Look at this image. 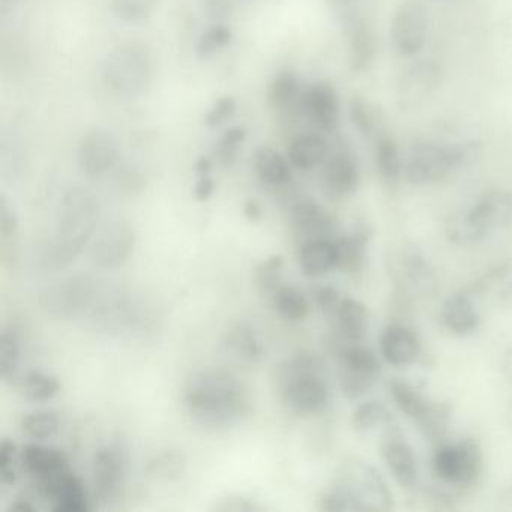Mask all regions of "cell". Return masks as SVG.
<instances>
[{
  "label": "cell",
  "mask_w": 512,
  "mask_h": 512,
  "mask_svg": "<svg viewBox=\"0 0 512 512\" xmlns=\"http://www.w3.org/2000/svg\"><path fill=\"white\" fill-rule=\"evenodd\" d=\"M182 403L188 418L212 433L241 424L253 407L247 385L223 368H205L191 374L184 386Z\"/></svg>",
  "instance_id": "cell-1"
},
{
  "label": "cell",
  "mask_w": 512,
  "mask_h": 512,
  "mask_svg": "<svg viewBox=\"0 0 512 512\" xmlns=\"http://www.w3.org/2000/svg\"><path fill=\"white\" fill-rule=\"evenodd\" d=\"M100 218L97 196L88 188H70L59 205L55 238L47 245L43 262L53 269L70 266L91 244Z\"/></svg>",
  "instance_id": "cell-2"
},
{
  "label": "cell",
  "mask_w": 512,
  "mask_h": 512,
  "mask_svg": "<svg viewBox=\"0 0 512 512\" xmlns=\"http://www.w3.org/2000/svg\"><path fill=\"white\" fill-rule=\"evenodd\" d=\"M326 364L314 353L301 352L275 367L274 382L281 403L299 416L322 413L329 403Z\"/></svg>",
  "instance_id": "cell-3"
},
{
  "label": "cell",
  "mask_w": 512,
  "mask_h": 512,
  "mask_svg": "<svg viewBox=\"0 0 512 512\" xmlns=\"http://www.w3.org/2000/svg\"><path fill=\"white\" fill-rule=\"evenodd\" d=\"M479 155L476 143H448L416 140L404 160L403 176L412 185H431L445 181L464 169Z\"/></svg>",
  "instance_id": "cell-4"
},
{
  "label": "cell",
  "mask_w": 512,
  "mask_h": 512,
  "mask_svg": "<svg viewBox=\"0 0 512 512\" xmlns=\"http://www.w3.org/2000/svg\"><path fill=\"white\" fill-rule=\"evenodd\" d=\"M152 59L145 47L124 44L107 53L101 68L104 85L119 97L137 98L152 83Z\"/></svg>",
  "instance_id": "cell-5"
},
{
  "label": "cell",
  "mask_w": 512,
  "mask_h": 512,
  "mask_svg": "<svg viewBox=\"0 0 512 512\" xmlns=\"http://www.w3.org/2000/svg\"><path fill=\"white\" fill-rule=\"evenodd\" d=\"M433 469L440 481L452 487H476L484 473L481 445L473 437H464L458 443H440L434 452Z\"/></svg>",
  "instance_id": "cell-6"
},
{
  "label": "cell",
  "mask_w": 512,
  "mask_h": 512,
  "mask_svg": "<svg viewBox=\"0 0 512 512\" xmlns=\"http://www.w3.org/2000/svg\"><path fill=\"white\" fill-rule=\"evenodd\" d=\"M335 484L350 494L359 512H386L394 508V497L376 467L361 458L341 464Z\"/></svg>",
  "instance_id": "cell-7"
},
{
  "label": "cell",
  "mask_w": 512,
  "mask_h": 512,
  "mask_svg": "<svg viewBox=\"0 0 512 512\" xmlns=\"http://www.w3.org/2000/svg\"><path fill=\"white\" fill-rule=\"evenodd\" d=\"M97 293V283L91 277L76 275L44 289L38 296V305L47 316L70 320L91 310Z\"/></svg>",
  "instance_id": "cell-8"
},
{
  "label": "cell",
  "mask_w": 512,
  "mask_h": 512,
  "mask_svg": "<svg viewBox=\"0 0 512 512\" xmlns=\"http://www.w3.org/2000/svg\"><path fill=\"white\" fill-rule=\"evenodd\" d=\"M338 355V382L347 400H358L367 394L380 376V362L367 347L350 343Z\"/></svg>",
  "instance_id": "cell-9"
},
{
  "label": "cell",
  "mask_w": 512,
  "mask_h": 512,
  "mask_svg": "<svg viewBox=\"0 0 512 512\" xmlns=\"http://www.w3.org/2000/svg\"><path fill=\"white\" fill-rule=\"evenodd\" d=\"M92 487L101 503L116 502L124 493L128 475V458L118 445L101 446L91 463Z\"/></svg>",
  "instance_id": "cell-10"
},
{
  "label": "cell",
  "mask_w": 512,
  "mask_h": 512,
  "mask_svg": "<svg viewBox=\"0 0 512 512\" xmlns=\"http://www.w3.org/2000/svg\"><path fill=\"white\" fill-rule=\"evenodd\" d=\"M391 41L397 55L412 58L427 43L428 16L418 0H404L392 16Z\"/></svg>",
  "instance_id": "cell-11"
},
{
  "label": "cell",
  "mask_w": 512,
  "mask_h": 512,
  "mask_svg": "<svg viewBox=\"0 0 512 512\" xmlns=\"http://www.w3.org/2000/svg\"><path fill=\"white\" fill-rule=\"evenodd\" d=\"M299 113L322 134H335L340 128L341 103L337 89L328 80H320L302 92Z\"/></svg>",
  "instance_id": "cell-12"
},
{
  "label": "cell",
  "mask_w": 512,
  "mask_h": 512,
  "mask_svg": "<svg viewBox=\"0 0 512 512\" xmlns=\"http://www.w3.org/2000/svg\"><path fill=\"white\" fill-rule=\"evenodd\" d=\"M136 248V232L127 221H113L101 230L92 242L89 257L101 269H116L125 265Z\"/></svg>",
  "instance_id": "cell-13"
},
{
  "label": "cell",
  "mask_w": 512,
  "mask_h": 512,
  "mask_svg": "<svg viewBox=\"0 0 512 512\" xmlns=\"http://www.w3.org/2000/svg\"><path fill=\"white\" fill-rule=\"evenodd\" d=\"M442 82V70L436 61L424 59L410 65L397 83L398 107L401 110H413L422 106L439 88Z\"/></svg>",
  "instance_id": "cell-14"
},
{
  "label": "cell",
  "mask_w": 512,
  "mask_h": 512,
  "mask_svg": "<svg viewBox=\"0 0 512 512\" xmlns=\"http://www.w3.org/2000/svg\"><path fill=\"white\" fill-rule=\"evenodd\" d=\"M119 160L118 142L104 128H92L80 140L77 164L80 172L91 179L103 178Z\"/></svg>",
  "instance_id": "cell-15"
},
{
  "label": "cell",
  "mask_w": 512,
  "mask_h": 512,
  "mask_svg": "<svg viewBox=\"0 0 512 512\" xmlns=\"http://www.w3.org/2000/svg\"><path fill=\"white\" fill-rule=\"evenodd\" d=\"M320 184L331 199H346L355 193L359 185V167L349 148L344 145L331 148L322 164Z\"/></svg>",
  "instance_id": "cell-16"
},
{
  "label": "cell",
  "mask_w": 512,
  "mask_h": 512,
  "mask_svg": "<svg viewBox=\"0 0 512 512\" xmlns=\"http://www.w3.org/2000/svg\"><path fill=\"white\" fill-rule=\"evenodd\" d=\"M35 488L55 512H88L91 509L85 484L71 469L52 478L35 481Z\"/></svg>",
  "instance_id": "cell-17"
},
{
  "label": "cell",
  "mask_w": 512,
  "mask_h": 512,
  "mask_svg": "<svg viewBox=\"0 0 512 512\" xmlns=\"http://www.w3.org/2000/svg\"><path fill=\"white\" fill-rule=\"evenodd\" d=\"M397 275L413 295L433 298L439 290V278L424 251L415 244H406L398 254Z\"/></svg>",
  "instance_id": "cell-18"
},
{
  "label": "cell",
  "mask_w": 512,
  "mask_h": 512,
  "mask_svg": "<svg viewBox=\"0 0 512 512\" xmlns=\"http://www.w3.org/2000/svg\"><path fill=\"white\" fill-rule=\"evenodd\" d=\"M289 226L301 244L313 239L331 238L337 232V221L319 203L301 199L289 208Z\"/></svg>",
  "instance_id": "cell-19"
},
{
  "label": "cell",
  "mask_w": 512,
  "mask_h": 512,
  "mask_svg": "<svg viewBox=\"0 0 512 512\" xmlns=\"http://www.w3.org/2000/svg\"><path fill=\"white\" fill-rule=\"evenodd\" d=\"M380 451L397 484L404 490H413L418 485V460L398 428L380 439Z\"/></svg>",
  "instance_id": "cell-20"
},
{
  "label": "cell",
  "mask_w": 512,
  "mask_h": 512,
  "mask_svg": "<svg viewBox=\"0 0 512 512\" xmlns=\"http://www.w3.org/2000/svg\"><path fill=\"white\" fill-rule=\"evenodd\" d=\"M467 214L487 233L505 229L512 224V193L503 188H491L478 197Z\"/></svg>",
  "instance_id": "cell-21"
},
{
  "label": "cell",
  "mask_w": 512,
  "mask_h": 512,
  "mask_svg": "<svg viewBox=\"0 0 512 512\" xmlns=\"http://www.w3.org/2000/svg\"><path fill=\"white\" fill-rule=\"evenodd\" d=\"M23 469L35 481L52 478L71 469L70 458L62 449L46 446L40 442L28 443L20 452Z\"/></svg>",
  "instance_id": "cell-22"
},
{
  "label": "cell",
  "mask_w": 512,
  "mask_h": 512,
  "mask_svg": "<svg viewBox=\"0 0 512 512\" xmlns=\"http://www.w3.org/2000/svg\"><path fill=\"white\" fill-rule=\"evenodd\" d=\"M380 352L388 364L407 367L418 359L421 341L409 326L392 323L380 337Z\"/></svg>",
  "instance_id": "cell-23"
},
{
  "label": "cell",
  "mask_w": 512,
  "mask_h": 512,
  "mask_svg": "<svg viewBox=\"0 0 512 512\" xmlns=\"http://www.w3.org/2000/svg\"><path fill=\"white\" fill-rule=\"evenodd\" d=\"M344 28L349 43L350 70L353 73H364L376 59V35L367 20L358 16L347 17Z\"/></svg>",
  "instance_id": "cell-24"
},
{
  "label": "cell",
  "mask_w": 512,
  "mask_h": 512,
  "mask_svg": "<svg viewBox=\"0 0 512 512\" xmlns=\"http://www.w3.org/2000/svg\"><path fill=\"white\" fill-rule=\"evenodd\" d=\"M370 224L365 221L353 224L350 232L335 239L338 247V268L344 274L358 275L364 271L368 257V244L371 241Z\"/></svg>",
  "instance_id": "cell-25"
},
{
  "label": "cell",
  "mask_w": 512,
  "mask_h": 512,
  "mask_svg": "<svg viewBox=\"0 0 512 512\" xmlns=\"http://www.w3.org/2000/svg\"><path fill=\"white\" fill-rule=\"evenodd\" d=\"M440 319L451 334L466 337L478 329L481 316L476 310L472 295L466 290L452 293L445 299L440 311Z\"/></svg>",
  "instance_id": "cell-26"
},
{
  "label": "cell",
  "mask_w": 512,
  "mask_h": 512,
  "mask_svg": "<svg viewBox=\"0 0 512 512\" xmlns=\"http://www.w3.org/2000/svg\"><path fill=\"white\" fill-rule=\"evenodd\" d=\"M298 265L308 278H319L338 268V247L335 239H313L299 245Z\"/></svg>",
  "instance_id": "cell-27"
},
{
  "label": "cell",
  "mask_w": 512,
  "mask_h": 512,
  "mask_svg": "<svg viewBox=\"0 0 512 512\" xmlns=\"http://www.w3.org/2000/svg\"><path fill=\"white\" fill-rule=\"evenodd\" d=\"M224 347L239 361L259 364L266 358V347L256 329L247 322L230 326L224 334Z\"/></svg>",
  "instance_id": "cell-28"
},
{
  "label": "cell",
  "mask_w": 512,
  "mask_h": 512,
  "mask_svg": "<svg viewBox=\"0 0 512 512\" xmlns=\"http://www.w3.org/2000/svg\"><path fill=\"white\" fill-rule=\"evenodd\" d=\"M329 151L331 145L322 133H304L290 142L287 158L295 169L308 172L325 163Z\"/></svg>",
  "instance_id": "cell-29"
},
{
  "label": "cell",
  "mask_w": 512,
  "mask_h": 512,
  "mask_svg": "<svg viewBox=\"0 0 512 512\" xmlns=\"http://www.w3.org/2000/svg\"><path fill=\"white\" fill-rule=\"evenodd\" d=\"M334 319L340 338L347 343H361L367 337L370 311L358 299L343 296Z\"/></svg>",
  "instance_id": "cell-30"
},
{
  "label": "cell",
  "mask_w": 512,
  "mask_h": 512,
  "mask_svg": "<svg viewBox=\"0 0 512 512\" xmlns=\"http://www.w3.org/2000/svg\"><path fill=\"white\" fill-rule=\"evenodd\" d=\"M352 425L364 437H385L398 428L394 416L385 404L379 401H365L359 404L352 413Z\"/></svg>",
  "instance_id": "cell-31"
},
{
  "label": "cell",
  "mask_w": 512,
  "mask_h": 512,
  "mask_svg": "<svg viewBox=\"0 0 512 512\" xmlns=\"http://www.w3.org/2000/svg\"><path fill=\"white\" fill-rule=\"evenodd\" d=\"M257 176L269 187H284L292 181V163L277 149L262 146L254 157Z\"/></svg>",
  "instance_id": "cell-32"
},
{
  "label": "cell",
  "mask_w": 512,
  "mask_h": 512,
  "mask_svg": "<svg viewBox=\"0 0 512 512\" xmlns=\"http://www.w3.org/2000/svg\"><path fill=\"white\" fill-rule=\"evenodd\" d=\"M278 316L287 322H302L311 314V302L301 289L292 284H281L271 298Z\"/></svg>",
  "instance_id": "cell-33"
},
{
  "label": "cell",
  "mask_w": 512,
  "mask_h": 512,
  "mask_svg": "<svg viewBox=\"0 0 512 512\" xmlns=\"http://www.w3.org/2000/svg\"><path fill=\"white\" fill-rule=\"evenodd\" d=\"M349 116L353 127L364 139L377 140L383 133V116L380 109L362 97H353L349 103Z\"/></svg>",
  "instance_id": "cell-34"
},
{
  "label": "cell",
  "mask_w": 512,
  "mask_h": 512,
  "mask_svg": "<svg viewBox=\"0 0 512 512\" xmlns=\"http://www.w3.org/2000/svg\"><path fill=\"white\" fill-rule=\"evenodd\" d=\"M187 470V457L179 449H166L152 455L145 464V473L155 481L173 482Z\"/></svg>",
  "instance_id": "cell-35"
},
{
  "label": "cell",
  "mask_w": 512,
  "mask_h": 512,
  "mask_svg": "<svg viewBox=\"0 0 512 512\" xmlns=\"http://www.w3.org/2000/svg\"><path fill=\"white\" fill-rule=\"evenodd\" d=\"M302 92L298 76L293 71H281L269 85L268 101L275 110L298 109Z\"/></svg>",
  "instance_id": "cell-36"
},
{
  "label": "cell",
  "mask_w": 512,
  "mask_h": 512,
  "mask_svg": "<svg viewBox=\"0 0 512 512\" xmlns=\"http://www.w3.org/2000/svg\"><path fill=\"white\" fill-rule=\"evenodd\" d=\"M389 392L398 409L407 418L419 421L427 413L431 401H428L415 386L403 379H392L389 383Z\"/></svg>",
  "instance_id": "cell-37"
},
{
  "label": "cell",
  "mask_w": 512,
  "mask_h": 512,
  "mask_svg": "<svg viewBox=\"0 0 512 512\" xmlns=\"http://www.w3.org/2000/svg\"><path fill=\"white\" fill-rule=\"evenodd\" d=\"M58 377L43 371H29L20 380V391L29 403H49L61 392Z\"/></svg>",
  "instance_id": "cell-38"
},
{
  "label": "cell",
  "mask_w": 512,
  "mask_h": 512,
  "mask_svg": "<svg viewBox=\"0 0 512 512\" xmlns=\"http://www.w3.org/2000/svg\"><path fill=\"white\" fill-rule=\"evenodd\" d=\"M376 167L386 181L394 182L403 176L404 158L397 140L389 134H382L376 140Z\"/></svg>",
  "instance_id": "cell-39"
},
{
  "label": "cell",
  "mask_w": 512,
  "mask_h": 512,
  "mask_svg": "<svg viewBox=\"0 0 512 512\" xmlns=\"http://www.w3.org/2000/svg\"><path fill=\"white\" fill-rule=\"evenodd\" d=\"M20 428L32 442H46L61 430V418L55 410H35L23 416Z\"/></svg>",
  "instance_id": "cell-40"
},
{
  "label": "cell",
  "mask_w": 512,
  "mask_h": 512,
  "mask_svg": "<svg viewBox=\"0 0 512 512\" xmlns=\"http://www.w3.org/2000/svg\"><path fill=\"white\" fill-rule=\"evenodd\" d=\"M22 362V338L14 328H4L0 335V377L4 382L16 380Z\"/></svg>",
  "instance_id": "cell-41"
},
{
  "label": "cell",
  "mask_w": 512,
  "mask_h": 512,
  "mask_svg": "<svg viewBox=\"0 0 512 512\" xmlns=\"http://www.w3.org/2000/svg\"><path fill=\"white\" fill-rule=\"evenodd\" d=\"M446 235H448L449 242L458 247H473V245L481 244L487 238L488 233L481 229L466 211L463 214L454 215L448 221Z\"/></svg>",
  "instance_id": "cell-42"
},
{
  "label": "cell",
  "mask_w": 512,
  "mask_h": 512,
  "mask_svg": "<svg viewBox=\"0 0 512 512\" xmlns=\"http://www.w3.org/2000/svg\"><path fill=\"white\" fill-rule=\"evenodd\" d=\"M284 257L280 254L268 257L254 269V284L263 298H272L283 284Z\"/></svg>",
  "instance_id": "cell-43"
},
{
  "label": "cell",
  "mask_w": 512,
  "mask_h": 512,
  "mask_svg": "<svg viewBox=\"0 0 512 512\" xmlns=\"http://www.w3.org/2000/svg\"><path fill=\"white\" fill-rule=\"evenodd\" d=\"M451 416L452 409L448 403H431L427 413L416 422L424 431L425 437L440 445L445 442Z\"/></svg>",
  "instance_id": "cell-44"
},
{
  "label": "cell",
  "mask_w": 512,
  "mask_h": 512,
  "mask_svg": "<svg viewBox=\"0 0 512 512\" xmlns=\"http://www.w3.org/2000/svg\"><path fill=\"white\" fill-rule=\"evenodd\" d=\"M161 0H110L113 13L124 23H140L154 14Z\"/></svg>",
  "instance_id": "cell-45"
},
{
  "label": "cell",
  "mask_w": 512,
  "mask_h": 512,
  "mask_svg": "<svg viewBox=\"0 0 512 512\" xmlns=\"http://www.w3.org/2000/svg\"><path fill=\"white\" fill-rule=\"evenodd\" d=\"M233 40V32L229 26L223 23H215L211 28L206 29L197 41L196 53L200 59H208L215 53L221 52L230 46Z\"/></svg>",
  "instance_id": "cell-46"
},
{
  "label": "cell",
  "mask_w": 512,
  "mask_h": 512,
  "mask_svg": "<svg viewBox=\"0 0 512 512\" xmlns=\"http://www.w3.org/2000/svg\"><path fill=\"white\" fill-rule=\"evenodd\" d=\"M247 139V131L242 127H233L224 133L218 142L215 155L223 166L230 167L238 158L239 149L244 145Z\"/></svg>",
  "instance_id": "cell-47"
},
{
  "label": "cell",
  "mask_w": 512,
  "mask_h": 512,
  "mask_svg": "<svg viewBox=\"0 0 512 512\" xmlns=\"http://www.w3.org/2000/svg\"><path fill=\"white\" fill-rule=\"evenodd\" d=\"M319 508L326 512H359L355 500L337 484L323 494Z\"/></svg>",
  "instance_id": "cell-48"
},
{
  "label": "cell",
  "mask_w": 512,
  "mask_h": 512,
  "mask_svg": "<svg viewBox=\"0 0 512 512\" xmlns=\"http://www.w3.org/2000/svg\"><path fill=\"white\" fill-rule=\"evenodd\" d=\"M211 172L212 161L208 157H200L196 163L197 181L194 187V197L199 202H208L214 196L215 182Z\"/></svg>",
  "instance_id": "cell-49"
},
{
  "label": "cell",
  "mask_w": 512,
  "mask_h": 512,
  "mask_svg": "<svg viewBox=\"0 0 512 512\" xmlns=\"http://www.w3.org/2000/svg\"><path fill=\"white\" fill-rule=\"evenodd\" d=\"M238 104L233 97H223L212 104L211 109L206 112L205 125L209 128H218L226 124L235 116Z\"/></svg>",
  "instance_id": "cell-50"
},
{
  "label": "cell",
  "mask_w": 512,
  "mask_h": 512,
  "mask_svg": "<svg viewBox=\"0 0 512 512\" xmlns=\"http://www.w3.org/2000/svg\"><path fill=\"white\" fill-rule=\"evenodd\" d=\"M17 446L13 440L4 439L0 443V479L5 485H14L17 481L14 461H16Z\"/></svg>",
  "instance_id": "cell-51"
},
{
  "label": "cell",
  "mask_w": 512,
  "mask_h": 512,
  "mask_svg": "<svg viewBox=\"0 0 512 512\" xmlns=\"http://www.w3.org/2000/svg\"><path fill=\"white\" fill-rule=\"evenodd\" d=\"M19 233V218L11 203L4 196L0 197V236L2 244L17 238Z\"/></svg>",
  "instance_id": "cell-52"
},
{
  "label": "cell",
  "mask_w": 512,
  "mask_h": 512,
  "mask_svg": "<svg viewBox=\"0 0 512 512\" xmlns=\"http://www.w3.org/2000/svg\"><path fill=\"white\" fill-rule=\"evenodd\" d=\"M512 271V263L505 262L500 263V265L494 266L493 269L487 272V274L479 277L475 283L470 284L469 287H466V292L470 293V295H475V293L484 292L488 287L494 286V284L502 283L505 281V278L508 277L509 272Z\"/></svg>",
  "instance_id": "cell-53"
},
{
  "label": "cell",
  "mask_w": 512,
  "mask_h": 512,
  "mask_svg": "<svg viewBox=\"0 0 512 512\" xmlns=\"http://www.w3.org/2000/svg\"><path fill=\"white\" fill-rule=\"evenodd\" d=\"M214 511L220 512H263L265 505L244 496H229L215 502Z\"/></svg>",
  "instance_id": "cell-54"
},
{
  "label": "cell",
  "mask_w": 512,
  "mask_h": 512,
  "mask_svg": "<svg viewBox=\"0 0 512 512\" xmlns=\"http://www.w3.org/2000/svg\"><path fill=\"white\" fill-rule=\"evenodd\" d=\"M314 302H316L317 308L322 311L326 316L334 317L337 313L338 307H340L341 293L338 292L337 287L334 286H320L317 287L313 292Z\"/></svg>",
  "instance_id": "cell-55"
},
{
  "label": "cell",
  "mask_w": 512,
  "mask_h": 512,
  "mask_svg": "<svg viewBox=\"0 0 512 512\" xmlns=\"http://www.w3.org/2000/svg\"><path fill=\"white\" fill-rule=\"evenodd\" d=\"M244 215L251 223H259L263 218V208L256 199H248L244 203Z\"/></svg>",
  "instance_id": "cell-56"
},
{
  "label": "cell",
  "mask_w": 512,
  "mask_h": 512,
  "mask_svg": "<svg viewBox=\"0 0 512 512\" xmlns=\"http://www.w3.org/2000/svg\"><path fill=\"white\" fill-rule=\"evenodd\" d=\"M497 304L503 308H509L512 310V278L509 281H505L497 292Z\"/></svg>",
  "instance_id": "cell-57"
},
{
  "label": "cell",
  "mask_w": 512,
  "mask_h": 512,
  "mask_svg": "<svg viewBox=\"0 0 512 512\" xmlns=\"http://www.w3.org/2000/svg\"><path fill=\"white\" fill-rule=\"evenodd\" d=\"M503 377L512 385V346L503 353L502 362H500Z\"/></svg>",
  "instance_id": "cell-58"
},
{
  "label": "cell",
  "mask_w": 512,
  "mask_h": 512,
  "mask_svg": "<svg viewBox=\"0 0 512 512\" xmlns=\"http://www.w3.org/2000/svg\"><path fill=\"white\" fill-rule=\"evenodd\" d=\"M208 13L211 19L220 20L223 14H227V7L221 0H214V2H211V8H209Z\"/></svg>",
  "instance_id": "cell-59"
},
{
  "label": "cell",
  "mask_w": 512,
  "mask_h": 512,
  "mask_svg": "<svg viewBox=\"0 0 512 512\" xmlns=\"http://www.w3.org/2000/svg\"><path fill=\"white\" fill-rule=\"evenodd\" d=\"M11 509L17 512H34L35 506L32 505L31 500L28 499H17L16 502L11 505Z\"/></svg>",
  "instance_id": "cell-60"
},
{
  "label": "cell",
  "mask_w": 512,
  "mask_h": 512,
  "mask_svg": "<svg viewBox=\"0 0 512 512\" xmlns=\"http://www.w3.org/2000/svg\"><path fill=\"white\" fill-rule=\"evenodd\" d=\"M20 4H22V0H2V13H4V16H8V14L16 11Z\"/></svg>",
  "instance_id": "cell-61"
},
{
  "label": "cell",
  "mask_w": 512,
  "mask_h": 512,
  "mask_svg": "<svg viewBox=\"0 0 512 512\" xmlns=\"http://www.w3.org/2000/svg\"><path fill=\"white\" fill-rule=\"evenodd\" d=\"M506 422L512 430V400L509 401L508 407H506Z\"/></svg>",
  "instance_id": "cell-62"
},
{
  "label": "cell",
  "mask_w": 512,
  "mask_h": 512,
  "mask_svg": "<svg viewBox=\"0 0 512 512\" xmlns=\"http://www.w3.org/2000/svg\"><path fill=\"white\" fill-rule=\"evenodd\" d=\"M335 2H340V4H349L352 0H335Z\"/></svg>",
  "instance_id": "cell-63"
},
{
  "label": "cell",
  "mask_w": 512,
  "mask_h": 512,
  "mask_svg": "<svg viewBox=\"0 0 512 512\" xmlns=\"http://www.w3.org/2000/svg\"><path fill=\"white\" fill-rule=\"evenodd\" d=\"M434 2H452V0H434Z\"/></svg>",
  "instance_id": "cell-64"
}]
</instances>
